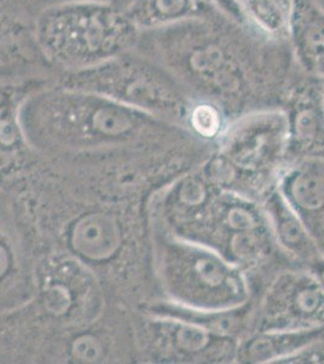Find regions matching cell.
Returning a JSON list of instances; mask_svg holds the SVG:
<instances>
[{
	"instance_id": "15",
	"label": "cell",
	"mask_w": 324,
	"mask_h": 364,
	"mask_svg": "<svg viewBox=\"0 0 324 364\" xmlns=\"http://www.w3.org/2000/svg\"><path fill=\"white\" fill-rule=\"evenodd\" d=\"M229 114L212 100L194 97L185 113L184 124L190 135L201 144H216L229 125Z\"/></svg>"
},
{
	"instance_id": "17",
	"label": "cell",
	"mask_w": 324,
	"mask_h": 364,
	"mask_svg": "<svg viewBox=\"0 0 324 364\" xmlns=\"http://www.w3.org/2000/svg\"><path fill=\"white\" fill-rule=\"evenodd\" d=\"M308 269L316 276L317 279L320 281V286L323 287L324 289V257H320L318 260L315 261L308 267Z\"/></svg>"
},
{
	"instance_id": "21",
	"label": "cell",
	"mask_w": 324,
	"mask_h": 364,
	"mask_svg": "<svg viewBox=\"0 0 324 364\" xmlns=\"http://www.w3.org/2000/svg\"><path fill=\"white\" fill-rule=\"evenodd\" d=\"M322 339H324V329H323V333H322Z\"/></svg>"
},
{
	"instance_id": "9",
	"label": "cell",
	"mask_w": 324,
	"mask_h": 364,
	"mask_svg": "<svg viewBox=\"0 0 324 364\" xmlns=\"http://www.w3.org/2000/svg\"><path fill=\"white\" fill-rule=\"evenodd\" d=\"M277 188L324 257V158H303L288 163Z\"/></svg>"
},
{
	"instance_id": "13",
	"label": "cell",
	"mask_w": 324,
	"mask_h": 364,
	"mask_svg": "<svg viewBox=\"0 0 324 364\" xmlns=\"http://www.w3.org/2000/svg\"><path fill=\"white\" fill-rule=\"evenodd\" d=\"M125 10L140 32L205 18L222 11L216 0H131Z\"/></svg>"
},
{
	"instance_id": "16",
	"label": "cell",
	"mask_w": 324,
	"mask_h": 364,
	"mask_svg": "<svg viewBox=\"0 0 324 364\" xmlns=\"http://www.w3.org/2000/svg\"><path fill=\"white\" fill-rule=\"evenodd\" d=\"M27 39L23 26L0 8V67L16 63L23 56Z\"/></svg>"
},
{
	"instance_id": "20",
	"label": "cell",
	"mask_w": 324,
	"mask_h": 364,
	"mask_svg": "<svg viewBox=\"0 0 324 364\" xmlns=\"http://www.w3.org/2000/svg\"><path fill=\"white\" fill-rule=\"evenodd\" d=\"M317 1H318V3H320V5H323L324 6V0H317Z\"/></svg>"
},
{
	"instance_id": "5",
	"label": "cell",
	"mask_w": 324,
	"mask_h": 364,
	"mask_svg": "<svg viewBox=\"0 0 324 364\" xmlns=\"http://www.w3.org/2000/svg\"><path fill=\"white\" fill-rule=\"evenodd\" d=\"M65 87L104 96L159 118L181 120L191 96L164 67L132 51L99 66L67 73Z\"/></svg>"
},
{
	"instance_id": "1",
	"label": "cell",
	"mask_w": 324,
	"mask_h": 364,
	"mask_svg": "<svg viewBox=\"0 0 324 364\" xmlns=\"http://www.w3.org/2000/svg\"><path fill=\"white\" fill-rule=\"evenodd\" d=\"M135 49L172 75L189 95L212 100L230 117L279 107L296 68L276 44L224 11L138 34Z\"/></svg>"
},
{
	"instance_id": "3",
	"label": "cell",
	"mask_w": 324,
	"mask_h": 364,
	"mask_svg": "<svg viewBox=\"0 0 324 364\" xmlns=\"http://www.w3.org/2000/svg\"><path fill=\"white\" fill-rule=\"evenodd\" d=\"M138 34L114 3L66 1L41 13L34 38L50 63L73 73L132 51Z\"/></svg>"
},
{
	"instance_id": "18",
	"label": "cell",
	"mask_w": 324,
	"mask_h": 364,
	"mask_svg": "<svg viewBox=\"0 0 324 364\" xmlns=\"http://www.w3.org/2000/svg\"><path fill=\"white\" fill-rule=\"evenodd\" d=\"M66 1H103V3H114V0H58L57 3H66Z\"/></svg>"
},
{
	"instance_id": "12",
	"label": "cell",
	"mask_w": 324,
	"mask_h": 364,
	"mask_svg": "<svg viewBox=\"0 0 324 364\" xmlns=\"http://www.w3.org/2000/svg\"><path fill=\"white\" fill-rule=\"evenodd\" d=\"M223 11L276 44H288L294 0H216Z\"/></svg>"
},
{
	"instance_id": "4",
	"label": "cell",
	"mask_w": 324,
	"mask_h": 364,
	"mask_svg": "<svg viewBox=\"0 0 324 364\" xmlns=\"http://www.w3.org/2000/svg\"><path fill=\"white\" fill-rule=\"evenodd\" d=\"M161 269L172 302L205 311H224L250 301L246 272L207 245L172 237L164 240Z\"/></svg>"
},
{
	"instance_id": "2",
	"label": "cell",
	"mask_w": 324,
	"mask_h": 364,
	"mask_svg": "<svg viewBox=\"0 0 324 364\" xmlns=\"http://www.w3.org/2000/svg\"><path fill=\"white\" fill-rule=\"evenodd\" d=\"M288 118L282 107L242 113L230 120L217 151L201 163L222 190L260 202L279 183L289 163Z\"/></svg>"
},
{
	"instance_id": "11",
	"label": "cell",
	"mask_w": 324,
	"mask_h": 364,
	"mask_svg": "<svg viewBox=\"0 0 324 364\" xmlns=\"http://www.w3.org/2000/svg\"><path fill=\"white\" fill-rule=\"evenodd\" d=\"M260 204L269 219L276 243L294 264L308 269L320 259L315 242L277 186L260 200Z\"/></svg>"
},
{
	"instance_id": "6",
	"label": "cell",
	"mask_w": 324,
	"mask_h": 364,
	"mask_svg": "<svg viewBox=\"0 0 324 364\" xmlns=\"http://www.w3.org/2000/svg\"><path fill=\"white\" fill-rule=\"evenodd\" d=\"M193 242L219 252L247 276L277 257H287L276 243L260 202L225 190L218 192Z\"/></svg>"
},
{
	"instance_id": "7",
	"label": "cell",
	"mask_w": 324,
	"mask_h": 364,
	"mask_svg": "<svg viewBox=\"0 0 324 364\" xmlns=\"http://www.w3.org/2000/svg\"><path fill=\"white\" fill-rule=\"evenodd\" d=\"M323 327V287L310 269L291 266L267 282L255 305L250 333Z\"/></svg>"
},
{
	"instance_id": "19",
	"label": "cell",
	"mask_w": 324,
	"mask_h": 364,
	"mask_svg": "<svg viewBox=\"0 0 324 364\" xmlns=\"http://www.w3.org/2000/svg\"><path fill=\"white\" fill-rule=\"evenodd\" d=\"M320 101H322L324 108V78L320 79Z\"/></svg>"
},
{
	"instance_id": "14",
	"label": "cell",
	"mask_w": 324,
	"mask_h": 364,
	"mask_svg": "<svg viewBox=\"0 0 324 364\" xmlns=\"http://www.w3.org/2000/svg\"><path fill=\"white\" fill-rule=\"evenodd\" d=\"M323 328L250 333L240 340L238 363H279L322 339Z\"/></svg>"
},
{
	"instance_id": "8",
	"label": "cell",
	"mask_w": 324,
	"mask_h": 364,
	"mask_svg": "<svg viewBox=\"0 0 324 364\" xmlns=\"http://www.w3.org/2000/svg\"><path fill=\"white\" fill-rule=\"evenodd\" d=\"M279 107L288 118V159L324 158V108L320 80L298 70Z\"/></svg>"
},
{
	"instance_id": "10",
	"label": "cell",
	"mask_w": 324,
	"mask_h": 364,
	"mask_svg": "<svg viewBox=\"0 0 324 364\" xmlns=\"http://www.w3.org/2000/svg\"><path fill=\"white\" fill-rule=\"evenodd\" d=\"M288 46L303 75L324 78V6L317 0H294Z\"/></svg>"
}]
</instances>
